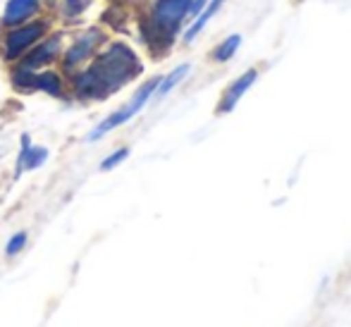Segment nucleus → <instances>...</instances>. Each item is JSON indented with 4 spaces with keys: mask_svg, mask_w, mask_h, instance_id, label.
<instances>
[{
    "mask_svg": "<svg viewBox=\"0 0 351 327\" xmlns=\"http://www.w3.org/2000/svg\"><path fill=\"white\" fill-rule=\"evenodd\" d=\"M143 72L139 53L125 41H108L91 62L70 77V93L82 103L106 101Z\"/></svg>",
    "mask_w": 351,
    "mask_h": 327,
    "instance_id": "1",
    "label": "nucleus"
},
{
    "mask_svg": "<svg viewBox=\"0 0 351 327\" xmlns=\"http://www.w3.org/2000/svg\"><path fill=\"white\" fill-rule=\"evenodd\" d=\"M189 12L191 0H151L143 17V41L148 48L158 56H165L182 36Z\"/></svg>",
    "mask_w": 351,
    "mask_h": 327,
    "instance_id": "2",
    "label": "nucleus"
},
{
    "mask_svg": "<svg viewBox=\"0 0 351 327\" xmlns=\"http://www.w3.org/2000/svg\"><path fill=\"white\" fill-rule=\"evenodd\" d=\"M53 29V17L41 14V17L32 19L27 24H19V27L3 29V36H0V58H3L8 65L19 62L48 32Z\"/></svg>",
    "mask_w": 351,
    "mask_h": 327,
    "instance_id": "3",
    "label": "nucleus"
},
{
    "mask_svg": "<svg viewBox=\"0 0 351 327\" xmlns=\"http://www.w3.org/2000/svg\"><path fill=\"white\" fill-rule=\"evenodd\" d=\"M106 43H108V36L101 27L84 29V32H79L77 36L65 43V51H62L60 60H58V65H60L58 69L70 79L72 74H77L79 69L86 67Z\"/></svg>",
    "mask_w": 351,
    "mask_h": 327,
    "instance_id": "4",
    "label": "nucleus"
},
{
    "mask_svg": "<svg viewBox=\"0 0 351 327\" xmlns=\"http://www.w3.org/2000/svg\"><path fill=\"white\" fill-rule=\"evenodd\" d=\"M158 82H160V77L146 79V82H143L134 93H132V98L120 108V110L110 112L106 120H101L91 132H88L86 141H91V143L93 141H101L103 136H108L110 132H115L117 127H122V125H127L130 120H134V117L139 115L143 108H146L148 103L153 101V96H156V88H158Z\"/></svg>",
    "mask_w": 351,
    "mask_h": 327,
    "instance_id": "5",
    "label": "nucleus"
},
{
    "mask_svg": "<svg viewBox=\"0 0 351 327\" xmlns=\"http://www.w3.org/2000/svg\"><path fill=\"white\" fill-rule=\"evenodd\" d=\"M65 43H67V34L62 32V29L53 27L51 32H48L46 36H43L41 41L22 58V60L14 62V65L29 67V69H34V72L46 69V67H56L62 56V51H65Z\"/></svg>",
    "mask_w": 351,
    "mask_h": 327,
    "instance_id": "6",
    "label": "nucleus"
},
{
    "mask_svg": "<svg viewBox=\"0 0 351 327\" xmlns=\"http://www.w3.org/2000/svg\"><path fill=\"white\" fill-rule=\"evenodd\" d=\"M46 14V5L43 0H8L0 14V27H19V24H27L32 19Z\"/></svg>",
    "mask_w": 351,
    "mask_h": 327,
    "instance_id": "7",
    "label": "nucleus"
},
{
    "mask_svg": "<svg viewBox=\"0 0 351 327\" xmlns=\"http://www.w3.org/2000/svg\"><path fill=\"white\" fill-rule=\"evenodd\" d=\"M258 74H261L258 67H249L246 72H241L239 77H237L234 82L225 88V91H222L220 101H217V108H215L217 115H227V112L234 110V108L239 106L241 98L251 91V86L258 82Z\"/></svg>",
    "mask_w": 351,
    "mask_h": 327,
    "instance_id": "8",
    "label": "nucleus"
},
{
    "mask_svg": "<svg viewBox=\"0 0 351 327\" xmlns=\"http://www.w3.org/2000/svg\"><path fill=\"white\" fill-rule=\"evenodd\" d=\"M19 143H22V146H19L17 165H14V180H19L24 172L38 170V167L48 160V148L32 143V136H29V134H22V141Z\"/></svg>",
    "mask_w": 351,
    "mask_h": 327,
    "instance_id": "9",
    "label": "nucleus"
},
{
    "mask_svg": "<svg viewBox=\"0 0 351 327\" xmlns=\"http://www.w3.org/2000/svg\"><path fill=\"white\" fill-rule=\"evenodd\" d=\"M46 93L51 98H65L70 93V79L60 72L58 67L38 69L34 79V93Z\"/></svg>",
    "mask_w": 351,
    "mask_h": 327,
    "instance_id": "10",
    "label": "nucleus"
},
{
    "mask_svg": "<svg viewBox=\"0 0 351 327\" xmlns=\"http://www.w3.org/2000/svg\"><path fill=\"white\" fill-rule=\"evenodd\" d=\"M225 3H227V0H208V3H206V8L201 10V12L196 14L194 19H189V24L184 27V32H182V36H180L182 43H184V46H191V43H194L196 38L204 34V29L208 27L210 19L215 17L217 12H220Z\"/></svg>",
    "mask_w": 351,
    "mask_h": 327,
    "instance_id": "11",
    "label": "nucleus"
},
{
    "mask_svg": "<svg viewBox=\"0 0 351 327\" xmlns=\"http://www.w3.org/2000/svg\"><path fill=\"white\" fill-rule=\"evenodd\" d=\"M189 72H191L189 62H182V65H177L175 69H170L167 74H162L160 82H158L156 96H153V98H156V101H162V98H167L177 86H180L182 82H184L186 77H189Z\"/></svg>",
    "mask_w": 351,
    "mask_h": 327,
    "instance_id": "12",
    "label": "nucleus"
},
{
    "mask_svg": "<svg viewBox=\"0 0 351 327\" xmlns=\"http://www.w3.org/2000/svg\"><path fill=\"white\" fill-rule=\"evenodd\" d=\"M241 41H244V38H241V34H230V36L222 38V41L210 51V60L217 62V65H225V62H230L232 58L239 53Z\"/></svg>",
    "mask_w": 351,
    "mask_h": 327,
    "instance_id": "13",
    "label": "nucleus"
},
{
    "mask_svg": "<svg viewBox=\"0 0 351 327\" xmlns=\"http://www.w3.org/2000/svg\"><path fill=\"white\" fill-rule=\"evenodd\" d=\"M34 79L36 72L22 65H10V86L17 93H34Z\"/></svg>",
    "mask_w": 351,
    "mask_h": 327,
    "instance_id": "14",
    "label": "nucleus"
},
{
    "mask_svg": "<svg viewBox=\"0 0 351 327\" xmlns=\"http://www.w3.org/2000/svg\"><path fill=\"white\" fill-rule=\"evenodd\" d=\"M91 0H60L56 5L58 8V17L65 19V22H79V17H84V12L88 10Z\"/></svg>",
    "mask_w": 351,
    "mask_h": 327,
    "instance_id": "15",
    "label": "nucleus"
},
{
    "mask_svg": "<svg viewBox=\"0 0 351 327\" xmlns=\"http://www.w3.org/2000/svg\"><path fill=\"white\" fill-rule=\"evenodd\" d=\"M130 158V148L127 146H122V148H117V151H112L108 158H103V162H101V172H110V170H115L117 165H122V162Z\"/></svg>",
    "mask_w": 351,
    "mask_h": 327,
    "instance_id": "16",
    "label": "nucleus"
},
{
    "mask_svg": "<svg viewBox=\"0 0 351 327\" xmlns=\"http://www.w3.org/2000/svg\"><path fill=\"white\" fill-rule=\"evenodd\" d=\"M27 239H29L27 232H17V234H12L8 244H5V254H8L10 258H14L17 254H22L24 246H27Z\"/></svg>",
    "mask_w": 351,
    "mask_h": 327,
    "instance_id": "17",
    "label": "nucleus"
},
{
    "mask_svg": "<svg viewBox=\"0 0 351 327\" xmlns=\"http://www.w3.org/2000/svg\"><path fill=\"white\" fill-rule=\"evenodd\" d=\"M206 3H208V0H191V12H189V19H194L196 14H199L201 10L206 8Z\"/></svg>",
    "mask_w": 351,
    "mask_h": 327,
    "instance_id": "18",
    "label": "nucleus"
},
{
    "mask_svg": "<svg viewBox=\"0 0 351 327\" xmlns=\"http://www.w3.org/2000/svg\"><path fill=\"white\" fill-rule=\"evenodd\" d=\"M58 3H60V0H43V5H46V8H56Z\"/></svg>",
    "mask_w": 351,
    "mask_h": 327,
    "instance_id": "19",
    "label": "nucleus"
}]
</instances>
